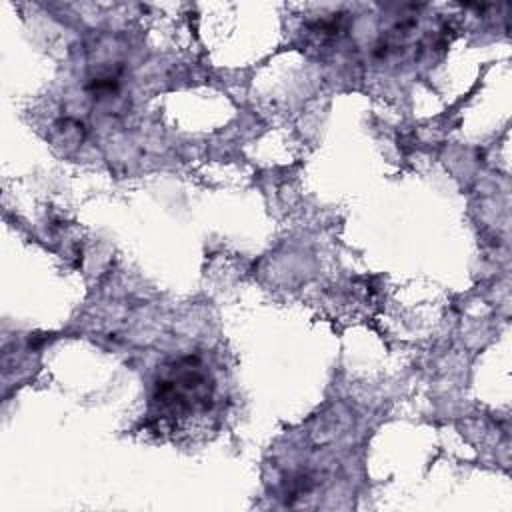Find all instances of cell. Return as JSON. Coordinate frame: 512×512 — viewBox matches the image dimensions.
Wrapping results in <instances>:
<instances>
[{
    "mask_svg": "<svg viewBox=\"0 0 512 512\" xmlns=\"http://www.w3.org/2000/svg\"><path fill=\"white\" fill-rule=\"evenodd\" d=\"M212 378L198 358L184 356L168 366L154 384L152 404L156 416L184 418L206 412L212 406Z\"/></svg>",
    "mask_w": 512,
    "mask_h": 512,
    "instance_id": "6da1fadb",
    "label": "cell"
}]
</instances>
